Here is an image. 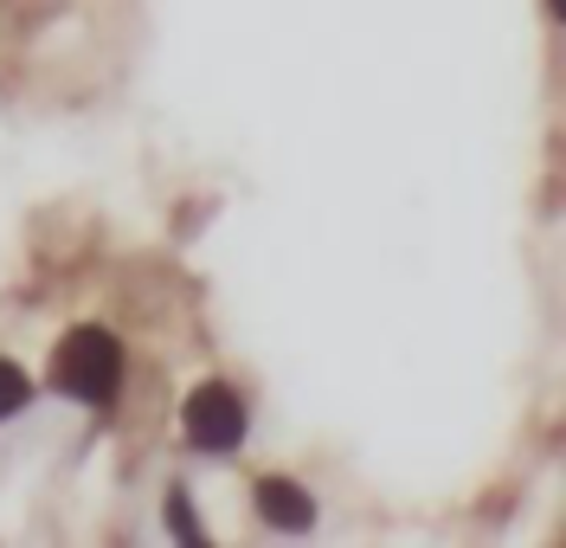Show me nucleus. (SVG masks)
<instances>
[{
	"label": "nucleus",
	"mask_w": 566,
	"mask_h": 548,
	"mask_svg": "<svg viewBox=\"0 0 566 548\" xmlns=\"http://www.w3.org/2000/svg\"><path fill=\"white\" fill-rule=\"evenodd\" d=\"M52 387L84 406H109L116 387H123V342L97 323L71 329L65 342L52 349Z\"/></svg>",
	"instance_id": "obj_1"
},
{
	"label": "nucleus",
	"mask_w": 566,
	"mask_h": 548,
	"mask_svg": "<svg viewBox=\"0 0 566 548\" xmlns=\"http://www.w3.org/2000/svg\"><path fill=\"white\" fill-rule=\"evenodd\" d=\"M180 426H187V438H193L200 452H239V438H245V401H239L226 381H207V387L187 394Z\"/></svg>",
	"instance_id": "obj_2"
},
{
	"label": "nucleus",
	"mask_w": 566,
	"mask_h": 548,
	"mask_svg": "<svg viewBox=\"0 0 566 548\" xmlns=\"http://www.w3.org/2000/svg\"><path fill=\"white\" fill-rule=\"evenodd\" d=\"M251 504H258V516H264V523H277V529H310V523H316L310 490H303V484H290V477H258Z\"/></svg>",
	"instance_id": "obj_3"
},
{
	"label": "nucleus",
	"mask_w": 566,
	"mask_h": 548,
	"mask_svg": "<svg viewBox=\"0 0 566 548\" xmlns=\"http://www.w3.org/2000/svg\"><path fill=\"white\" fill-rule=\"evenodd\" d=\"M27 394H33V381H27L13 362H0V420H7V413H20V406H27Z\"/></svg>",
	"instance_id": "obj_4"
}]
</instances>
